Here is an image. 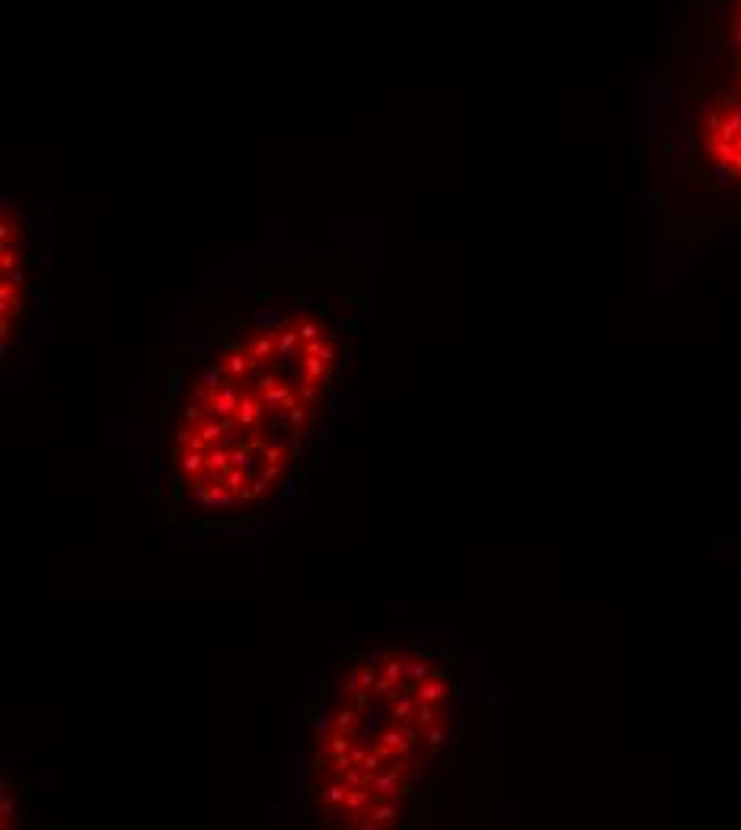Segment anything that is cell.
Masks as SVG:
<instances>
[{"label":"cell","mask_w":741,"mask_h":830,"mask_svg":"<svg viewBox=\"0 0 741 830\" xmlns=\"http://www.w3.org/2000/svg\"><path fill=\"white\" fill-rule=\"evenodd\" d=\"M266 412H268V406H266V399H262L259 390H252V393H240L234 422L243 425L246 431H256V428L262 425V419H266Z\"/></svg>","instance_id":"1"},{"label":"cell","mask_w":741,"mask_h":830,"mask_svg":"<svg viewBox=\"0 0 741 830\" xmlns=\"http://www.w3.org/2000/svg\"><path fill=\"white\" fill-rule=\"evenodd\" d=\"M333 722H336V728L342 731H358L361 725V703L358 700H345L342 706H336V712H333Z\"/></svg>","instance_id":"4"},{"label":"cell","mask_w":741,"mask_h":830,"mask_svg":"<svg viewBox=\"0 0 741 830\" xmlns=\"http://www.w3.org/2000/svg\"><path fill=\"white\" fill-rule=\"evenodd\" d=\"M416 694H419V700H425V703H444L448 700V674L438 668L432 678H425L419 686H416Z\"/></svg>","instance_id":"2"},{"label":"cell","mask_w":741,"mask_h":830,"mask_svg":"<svg viewBox=\"0 0 741 830\" xmlns=\"http://www.w3.org/2000/svg\"><path fill=\"white\" fill-rule=\"evenodd\" d=\"M435 662L428 655H406V684L409 686H419L425 678H432L435 674Z\"/></svg>","instance_id":"3"},{"label":"cell","mask_w":741,"mask_h":830,"mask_svg":"<svg viewBox=\"0 0 741 830\" xmlns=\"http://www.w3.org/2000/svg\"><path fill=\"white\" fill-rule=\"evenodd\" d=\"M422 741H425L428 751H441V747L448 744V728H444L441 722L428 725V728L422 731Z\"/></svg>","instance_id":"5"}]
</instances>
